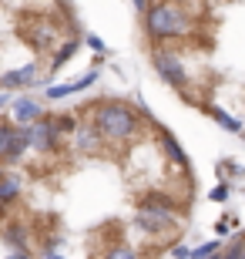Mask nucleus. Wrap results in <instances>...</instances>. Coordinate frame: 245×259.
<instances>
[{"mask_svg": "<svg viewBox=\"0 0 245 259\" xmlns=\"http://www.w3.org/2000/svg\"><path fill=\"white\" fill-rule=\"evenodd\" d=\"M141 34L171 95L245 138V0H141Z\"/></svg>", "mask_w": 245, "mask_h": 259, "instance_id": "f03ea898", "label": "nucleus"}, {"mask_svg": "<svg viewBox=\"0 0 245 259\" xmlns=\"http://www.w3.org/2000/svg\"><path fill=\"white\" fill-rule=\"evenodd\" d=\"M208 259H245V232H238V236H232V239L222 246L218 252H212Z\"/></svg>", "mask_w": 245, "mask_h": 259, "instance_id": "7ed1b4c3", "label": "nucleus"}, {"mask_svg": "<svg viewBox=\"0 0 245 259\" xmlns=\"http://www.w3.org/2000/svg\"><path fill=\"white\" fill-rule=\"evenodd\" d=\"M198 172L118 95L0 115V242L10 259H165L188 236Z\"/></svg>", "mask_w": 245, "mask_h": 259, "instance_id": "f257e3e1", "label": "nucleus"}]
</instances>
